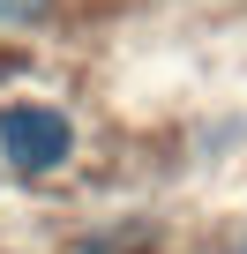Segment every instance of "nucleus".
I'll return each instance as SVG.
<instances>
[{
	"instance_id": "1",
	"label": "nucleus",
	"mask_w": 247,
	"mask_h": 254,
	"mask_svg": "<svg viewBox=\"0 0 247 254\" xmlns=\"http://www.w3.org/2000/svg\"><path fill=\"white\" fill-rule=\"evenodd\" d=\"M0 157H8L23 180H45V172H60L68 157H75V120L60 112V105H8L0 112Z\"/></svg>"
},
{
	"instance_id": "2",
	"label": "nucleus",
	"mask_w": 247,
	"mask_h": 254,
	"mask_svg": "<svg viewBox=\"0 0 247 254\" xmlns=\"http://www.w3.org/2000/svg\"><path fill=\"white\" fill-rule=\"evenodd\" d=\"M53 0H0V23H30V15H45Z\"/></svg>"
},
{
	"instance_id": "3",
	"label": "nucleus",
	"mask_w": 247,
	"mask_h": 254,
	"mask_svg": "<svg viewBox=\"0 0 247 254\" xmlns=\"http://www.w3.org/2000/svg\"><path fill=\"white\" fill-rule=\"evenodd\" d=\"M225 254H247V247H225Z\"/></svg>"
}]
</instances>
